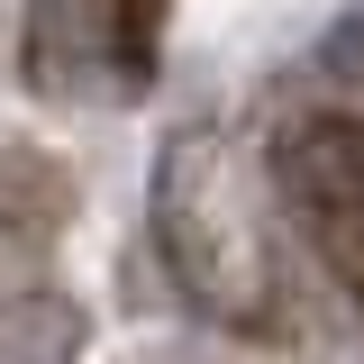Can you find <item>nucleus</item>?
<instances>
[{"label":"nucleus","mask_w":364,"mask_h":364,"mask_svg":"<svg viewBox=\"0 0 364 364\" xmlns=\"http://www.w3.org/2000/svg\"><path fill=\"white\" fill-rule=\"evenodd\" d=\"M155 237L173 282L219 318H264L273 301V237L255 219V191L219 136H173L155 173Z\"/></svg>","instance_id":"1"},{"label":"nucleus","mask_w":364,"mask_h":364,"mask_svg":"<svg viewBox=\"0 0 364 364\" xmlns=\"http://www.w3.org/2000/svg\"><path fill=\"white\" fill-rule=\"evenodd\" d=\"M273 173H282V200H291L318 237L364 228V119L318 109V119H301V128H282Z\"/></svg>","instance_id":"2"},{"label":"nucleus","mask_w":364,"mask_h":364,"mask_svg":"<svg viewBox=\"0 0 364 364\" xmlns=\"http://www.w3.org/2000/svg\"><path fill=\"white\" fill-rule=\"evenodd\" d=\"M91 310L73 291H9L0 301V364H82Z\"/></svg>","instance_id":"3"}]
</instances>
